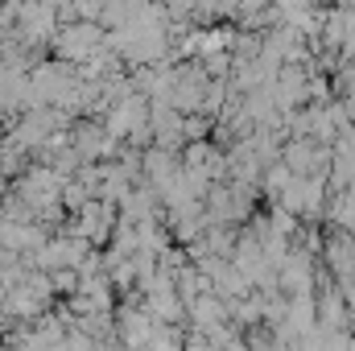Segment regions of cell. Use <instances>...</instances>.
<instances>
[{
	"label": "cell",
	"instance_id": "obj_2",
	"mask_svg": "<svg viewBox=\"0 0 355 351\" xmlns=\"http://www.w3.org/2000/svg\"><path fill=\"white\" fill-rule=\"evenodd\" d=\"M207 128H211V120H207V116H186V137H190V141H202V137H207Z\"/></svg>",
	"mask_w": 355,
	"mask_h": 351
},
{
	"label": "cell",
	"instance_id": "obj_1",
	"mask_svg": "<svg viewBox=\"0 0 355 351\" xmlns=\"http://www.w3.org/2000/svg\"><path fill=\"white\" fill-rule=\"evenodd\" d=\"M149 351H186V335H182L178 327L157 323V331H153V339H149Z\"/></svg>",
	"mask_w": 355,
	"mask_h": 351
}]
</instances>
